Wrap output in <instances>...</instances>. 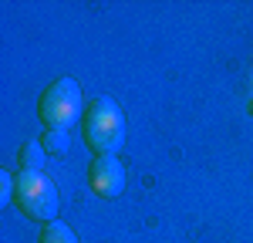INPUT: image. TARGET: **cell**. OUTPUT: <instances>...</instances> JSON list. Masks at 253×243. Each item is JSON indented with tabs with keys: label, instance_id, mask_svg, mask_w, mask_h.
<instances>
[{
	"label": "cell",
	"instance_id": "obj_1",
	"mask_svg": "<svg viewBox=\"0 0 253 243\" xmlns=\"http://www.w3.org/2000/svg\"><path fill=\"white\" fill-rule=\"evenodd\" d=\"M128 125H125V112L115 98L98 95L88 101L84 119H81V142L88 152L95 156H118V149L125 145Z\"/></svg>",
	"mask_w": 253,
	"mask_h": 243
},
{
	"label": "cell",
	"instance_id": "obj_2",
	"mask_svg": "<svg viewBox=\"0 0 253 243\" xmlns=\"http://www.w3.org/2000/svg\"><path fill=\"white\" fill-rule=\"evenodd\" d=\"M84 98H81V88L75 78H54L38 98V119L44 122V128H54V132H68L71 125H81L84 119Z\"/></svg>",
	"mask_w": 253,
	"mask_h": 243
},
{
	"label": "cell",
	"instance_id": "obj_3",
	"mask_svg": "<svg viewBox=\"0 0 253 243\" xmlns=\"http://www.w3.org/2000/svg\"><path fill=\"white\" fill-rule=\"evenodd\" d=\"M14 206L24 220L31 223H54L61 209L58 186L44 172H17L14 176Z\"/></svg>",
	"mask_w": 253,
	"mask_h": 243
},
{
	"label": "cell",
	"instance_id": "obj_4",
	"mask_svg": "<svg viewBox=\"0 0 253 243\" xmlns=\"http://www.w3.org/2000/svg\"><path fill=\"white\" fill-rule=\"evenodd\" d=\"M88 186L101 200H118L125 193V165L118 156H95L88 165Z\"/></svg>",
	"mask_w": 253,
	"mask_h": 243
},
{
	"label": "cell",
	"instance_id": "obj_5",
	"mask_svg": "<svg viewBox=\"0 0 253 243\" xmlns=\"http://www.w3.org/2000/svg\"><path fill=\"white\" fill-rule=\"evenodd\" d=\"M44 159H47V152H44V145H41L38 139L20 142V149H17L20 172H41V169H44Z\"/></svg>",
	"mask_w": 253,
	"mask_h": 243
},
{
	"label": "cell",
	"instance_id": "obj_6",
	"mask_svg": "<svg viewBox=\"0 0 253 243\" xmlns=\"http://www.w3.org/2000/svg\"><path fill=\"white\" fill-rule=\"evenodd\" d=\"M38 243H78V237H75V230H71L68 223L54 220V223H47V226L41 230Z\"/></svg>",
	"mask_w": 253,
	"mask_h": 243
},
{
	"label": "cell",
	"instance_id": "obj_7",
	"mask_svg": "<svg viewBox=\"0 0 253 243\" xmlns=\"http://www.w3.org/2000/svg\"><path fill=\"white\" fill-rule=\"evenodd\" d=\"M38 142L44 145L47 156H64V152L71 149V135H68V132H54V128H44V135H41Z\"/></svg>",
	"mask_w": 253,
	"mask_h": 243
},
{
	"label": "cell",
	"instance_id": "obj_8",
	"mask_svg": "<svg viewBox=\"0 0 253 243\" xmlns=\"http://www.w3.org/2000/svg\"><path fill=\"white\" fill-rule=\"evenodd\" d=\"M0 202H14V176L10 172H0Z\"/></svg>",
	"mask_w": 253,
	"mask_h": 243
},
{
	"label": "cell",
	"instance_id": "obj_9",
	"mask_svg": "<svg viewBox=\"0 0 253 243\" xmlns=\"http://www.w3.org/2000/svg\"><path fill=\"white\" fill-rule=\"evenodd\" d=\"M250 115H253V105H250Z\"/></svg>",
	"mask_w": 253,
	"mask_h": 243
}]
</instances>
